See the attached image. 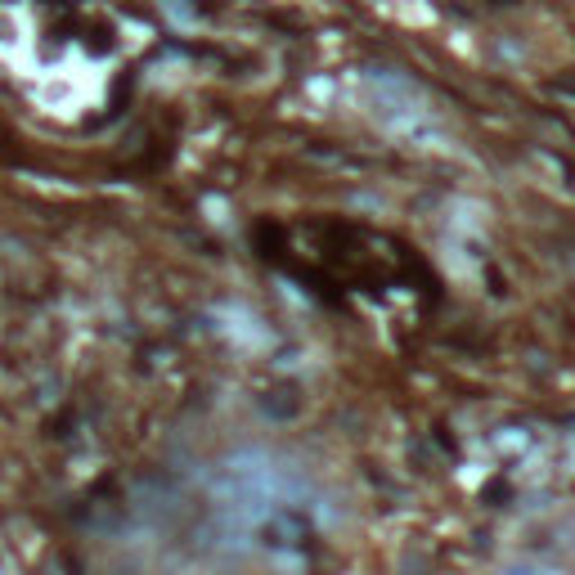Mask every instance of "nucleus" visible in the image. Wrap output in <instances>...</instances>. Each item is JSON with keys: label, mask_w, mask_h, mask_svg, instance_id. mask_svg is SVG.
I'll return each mask as SVG.
<instances>
[{"label": "nucleus", "mask_w": 575, "mask_h": 575, "mask_svg": "<svg viewBox=\"0 0 575 575\" xmlns=\"http://www.w3.org/2000/svg\"><path fill=\"white\" fill-rule=\"evenodd\" d=\"M369 103L378 118L396 131V136H427V99L414 81L391 77V72H374L369 77Z\"/></svg>", "instance_id": "1"}]
</instances>
